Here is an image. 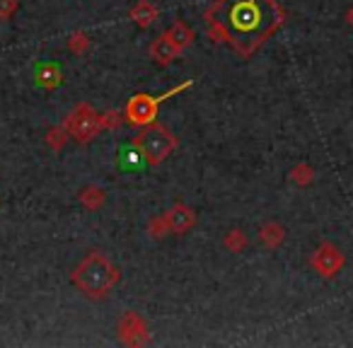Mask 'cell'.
<instances>
[{
    "label": "cell",
    "instance_id": "cell-1",
    "mask_svg": "<svg viewBox=\"0 0 353 348\" xmlns=\"http://www.w3.org/2000/svg\"><path fill=\"white\" fill-rule=\"evenodd\" d=\"M281 17L274 0H218L206 12L208 34L228 39L240 54H252L281 25Z\"/></svg>",
    "mask_w": 353,
    "mask_h": 348
},
{
    "label": "cell",
    "instance_id": "cell-2",
    "mask_svg": "<svg viewBox=\"0 0 353 348\" xmlns=\"http://www.w3.org/2000/svg\"><path fill=\"white\" fill-rule=\"evenodd\" d=\"M73 283L83 290L88 298L102 300L112 293L119 283V269L99 252H90L73 271Z\"/></svg>",
    "mask_w": 353,
    "mask_h": 348
},
{
    "label": "cell",
    "instance_id": "cell-3",
    "mask_svg": "<svg viewBox=\"0 0 353 348\" xmlns=\"http://www.w3.org/2000/svg\"><path fill=\"white\" fill-rule=\"evenodd\" d=\"M136 145L141 147L143 157H145V165L157 167V165H162L172 152H174L176 136L167 126H160V123H148V126H143V131L138 133Z\"/></svg>",
    "mask_w": 353,
    "mask_h": 348
},
{
    "label": "cell",
    "instance_id": "cell-4",
    "mask_svg": "<svg viewBox=\"0 0 353 348\" xmlns=\"http://www.w3.org/2000/svg\"><path fill=\"white\" fill-rule=\"evenodd\" d=\"M194 80H187V83L176 85V88L167 90V92H162L160 97H152V94H133L131 99H128L126 104V121L131 123V126H148V123H155L157 119V109H160V104L165 102V99L174 97V94L184 92L187 88H192Z\"/></svg>",
    "mask_w": 353,
    "mask_h": 348
},
{
    "label": "cell",
    "instance_id": "cell-5",
    "mask_svg": "<svg viewBox=\"0 0 353 348\" xmlns=\"http://www.w3.org/2000/svg\"><path fill=\"white\" fill-rule=\"evenodd\" d=\"M65 133L78 143H90L99 131V114L90 104H78L63 123Z\"/></svg>",
    "mask_w": 353,
    "mask_h": 348
},
{
    "label": "cell",
    "instance_id": "cell-6",
    "mask_svg": "<svg viewBox=\"0 0 353 348\" xmlns=\"http://www.w3.org/2000/svg\"><path fill=\"white\" fill-rule=\"evenodd\" d=\"M343 254L339 247L329 245V242H324V245H319L317 249H314L312 259H310V264H312V269L317 271L319 276H324V278H332V276H336L339 271L343 269Z\"/></svg>",
    "mask_w": 353,
    "mask_h": 348
},
{
    "label": "cell",
    "instance_id": "cell-7",
    "mask_svg": "<svg viewBox=\"0 0 353 348\" xmlns=\"http://www.w3.org/2000/svg\"><path fill=\"white\" fill-rule=\"evenodd\" d=\"M119 336H121V341L126 346H143L148 341V336H150V331H148V324L143 322L141 314L126 312L121 317V322H119Z\"/></svg>",
    "mask_w": 353,
    "mask_h": 348
},
{
    "label": "cell",
    "instance_id": "cell-8",
    "mask_svg": "<svg viewBox=\"0 0 353 348\" xmlns=\"http://www.w3.org/2000/svg\"><path fill=\"white\" fill-rule=\"evenodd\" d=\"M165 221L172 235H184V232H189L196 225V213H194L192 208L182 206V203H176L172 211L165 213Z\"/></svg>",
    "mask_w": 353,
    "mask_h": 348
},
{
    "label": "cell",
    "instance_id": "cell-9",
    "mask_svg": "<svg viewBox=\"0 0 353 348\" xmlns=\"http://www.w3.org/2000/svg\"><path fill=\"white\" fill-rule=\"evenodd\" d=\"M150 56H152V61H157L160 65H167V63H172V61H176L179 56H182V49H179V46H176L167 34H162L152 41Z\"/></svg>",
    "mask_w": 353,
    "mask_h": 348
},
{
    "label": "cell",
    "instance_id": "cell-10",
    "mask_svg": "<svg viewBox=\"0 0 353 348\" xmlns=\"http://www.w3.org/2000/svg\"><path fill=\"white\" fill-rule=\"evenodd\" d=\"M63 80L61 68L56 63H39L34 70V85L41 90H56Z\"/></svg>",
    "mask_w": 353,
    "mask_h": 348
},
{
    "label": "cell",
    "instance_id": "cell-11",
    "mask_svg": "<svg viewBox=\"0 0 353 348\" xmlns=\"http://www.w3.org/2000/svg\"><path fill=\"white\" fill-rule=\"evenodd\" d=\"M128 17H131L138 27H150L152 22L157 20V8L152 6L150 0H138L136 6H133V10L128 12Z\"/></svg>",
    "mask_w": 353,
    "mask_h": 348
},
{
    "label": "cell",
    "instance_id": "cell-12",
    "mask_svg": "<svg viewBox=\"0 0 353 348\" xmlns=\"http://www.w3.org/2000/svg\"><path fill=\"white\" fill-rule=\"evenodd\" d=\"M119 162H121V170L138 172L143 165H145V157H143L141 147H138L136 143H131V145H126L121 150V157H119Z\"/></svg>",
    "mask_w": 353,
    "mask_h": 348
},
{
    "label": "cell",
    "instance_id": "cell-13",
    "mask_svg": "<svg viewBox=\"0 0 353 348\" xmlns=\"http://www.w3.org/2000/svg\"><path fill=\"white\" fill-rule=\"evenodd\" d=\"M167 37H170L172 41H174L179 49H187L189 44H194V30L189 25H184V22H174V25L170 27V30L165 32Z\"/></svg>",
    "mask_w": 353,
    "mask_h": 348
},
{
    "label": "cell",
    "instance_id": "cell-14",
    "mask_svg": "<svg viewBox=\"0 0 353 348\" xmlns=\"http://www.w3.org/2000/svg\"><path fill=\"white\" fill-rule=\"evenodd\" d=\"M283 237H285V230L279 225V223H269V225H264L259 230V242L264 247H269V249H276V247H281Z\"/></svg>",
    "mask_w": 353,
    "mask_h": 348
},
{
    "label": "cell",
    "instance_id": "cell-15",
    "mask_svg": "<svg viewBox=\"0 0 353 348\" xmlns=\"http://www.w3.org/2000/svg\"><path fill=\"white\" fill-rule=\"evenodd\" d=\"M104 192L97 187H85L83 192H80V203H83L88 211H97V208H102L104 203Z\"/></svg>",
    "mask_w": 353,
    "mask_h": 348
},
{
    "label": "cell",
    "instance_id": "cell-16",
    "mask_svg": "<svg viewBox=\"0 0 353 348\" xmlns=\"http://www.w3.org/2000/svg\"><path fill=\"white\" fill-rule=\"evenodd\" d=\"M223 245H225V249H230L232 254H240L247 247V235L242 230H230L225 235V240H223Z\"/></svg>",
    "mask_w": 353,
    "mask_h": 348
},
{
    "label": "cell",
    "instance_id": "cell-17",
    "mask_svg": "<svg viewBox=\"0 0 353 348\" xmlns=\"http://www.w3.org/2000/svg\"><path fill=\"white\" fill-rule=\"evenodd\" d=\"M290 179H293L298 187H307V184H312V179H314V170L310 165H298L290 170Z\"/></svg>",
    "mask_w": 353,
    "mask_h": 348
},
{
    "label": "cell",
    "instance_id": "cell-18",
    "mask_svg": "<svg viewBox=\"0 0 353 348\" xmlns=\"http://www.w3.org/2000/svg\"><path fill=\"white\" fill-rule=\"evenodd\" d=\"M68 133H65V128H49L46 131V145L51 147V150H61V147L68 143Z\"/></svg>",
    "mask_w": 353,
    "mask_h": 348
},
{
    "label": "cell",
    "instance_id": "cell-19",
    "mask_svg": "<svg viewBox=\"0 0 353 348\" xmlns=\"http://www.w3.org/2000/svg\"><path fill=\"white\" fill-rule=\"evenodd\" d=\"M148 232H150V235L155 237V240H162V237L172 235V232H170V227H167L165 216H160V218H152V221H150V225H148Z\"/></svg>",
    "mask_w": 353,
    "mask_h": 348
},
{
    "label": "cell",
    "instance_id": "cell-20",
    "mask_svg": "<svg viewBox=\"0 0 353 348\" xmlns=\"http://www.w3.org/2000/svg\"><path fill=\"white\" fill-rule=\"evenodd\" d=\"M90 46V39L83 34V32H78V34H73L70 37V41H68V49L73 51V54H83L85 49Z\"/></svg>",
    "mask_w": 353,
    "mask_h": 348
},
{
    "label": "cell",
    "instance_id": "cell-21",
    "mask_svg": "<svg viewBox=\"0 0 353 348\" xmlns=\"http://www.w3.org/2000/svg\"><path fill=\"white\" fill-rule=\"evenodd\" d=\"M117 126H121V114L117 112L99 114V128H117Z\"/></svg>",
    "mask_w": 353,
    "mask_h": 348
},
{
    "label": "cell",
    "instance_id": "cell-22",
    "mask_svg": "<svg viewBox=\"0 0 353 348\" xmlns=\"http://www.w3.org/2000/svg\"><path fill=\"white\" fill-rule=\"evenodd\" d=\"M17 10V0H0V20H10Z\"/></svg>",
    "mask_w": 353,
    "mask_h": 348
},
{
    "label": "cell",
    "instance_id": "cell-23",
    "mask_svg": "<svg viewBox=\"0 0 353 348\" xmlns=\"http://www.w3.org/2000/svg\"><path fill=\"white\" fill-rule=\"evenodd\" d=\"M346 22H348V25H351V27H353V8H351V10H348V12H346Z\"/></svg>",
    "mask_w": 353,
    "mask_h": 348
},
{
    "label": "cell",
    "instance_id": "cell-24",
    "mask_svg": "<svg viewBox=\"0 0 353 348\" xmlns=\"http://www.w3.org/2000/svg\"><path fill=\"white\" fill-rule=\"evenodd\" d=\"M0 206H3V201H0Z\"/></svg>",
    "mask_w": 353,
    "mask_h": 348
}]
</instances>
